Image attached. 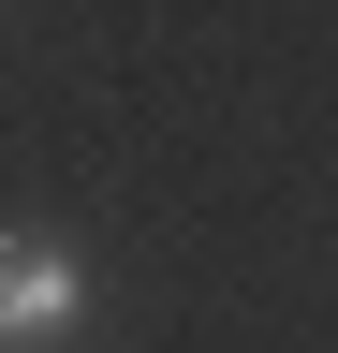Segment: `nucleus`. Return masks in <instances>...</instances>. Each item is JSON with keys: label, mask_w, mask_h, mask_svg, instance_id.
<instances>
[{"label": "nucleus", "mask_w": 338, "mask_h": 353, "mask_svg": "<svg viewBox=\"0 0 338 353\" xmlns=\"http://www.w3.org/2000/svg\"><path fill=\"white\" fill-rule=\"evenodd\" d=\"M74 309H89V265L45 236H0V339H74Z\"/></svg>", "instance_id": "1"}]
</instances>
